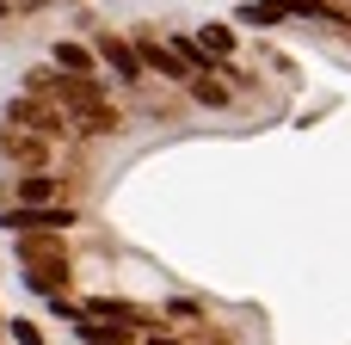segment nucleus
Listing matches in <instances>:
<instances>
[{
	"mask_svg": "<svg viewBox=\"0 0 351 345\" xmlns=\"http://www.w3.org/2000/svg\"><path fill=\"white\" fill-rule=\"evenodd\" d=\"M12 340L19 345H49L43 333H37V321H12Z\"/></svg>",
	"mask_w": 351,
	"mask_h": 345,
	"instance_id": "nucleus-6",
	"label": "nucleus"
},
{
	"mask_svg": "<svg viewBox=\"0 0 351 345\" xmlns=\"http://www.w3.org/2000/svg\"><path fill=\"white\" fill-rule=\"evenodd\" d=\"M191 99H204V105H228V99H234V93H228V86H216V80H204V74H197V80H191Z\"/></svg>",
	"mask_w": 351,
	"mask_h": 345,
	"instance_id": "nucleus-5",
	"label": "nucleus"
},
{
	"mask_svg": "<svg viewBox=\"0 0 351 345\" xmlns=\"http://www.w3.org/2000/svg\"><path fill=\"white\" fill-rule=\"evenodd\" d=\"M49 68H74V74L86 80V68H93V56H86L80 43H56V49H49Z\"/></svg>",
	"mask_w": 351,
	"mask_h": 345,
	"instance_id": "nucleus-3",
	"label": "nucleus"
},
{
	"mask_svg": "<svg viewBox=\"0 0 351 345\" xmlns=\"http://www.w3.org/2000/svg\"><path fill=\"white\" fill-rule=\"evenodd\" d=\"M234 49V31L228 25H204V56H228Z\"/></svg>",
	"mask_w": 351,
	"mask_h": 345,
	"instance_id": "nucleus-4",
	"label": "nucleus"
},
{
	"mask_svg": "<svg viewBox=\"0 0 351 345\" xmlns=\"http://www.w3.org/2000/svg\"><path fill=\"white\" fill-rule=\"evenodd\" d=\"M0 154L19 160V167H31V173H43V160H56V142L37 136V130H12V123H0Z\"/></svg>",
	"mask_w": 351,
	"mask_h": 345,
	"instance_id": "nucleus-1",
	"label": "nucleus"
},
{
	"mask_svg": "<svg viewBox=\"0 0 351 345\" xmlns=\"http://www.w3.org/2000/svg\"><path fill=\"white\" fill-rule=\"evenodd\" d=\"M93 49H99V62H111V68H117V80H123V86H142V49H136V43H123V37L99 31V43H93Z\"/></svg>",
	"mask_w": 351,
	"mask_h": 345,
	"instance_id": "nucleus-2",
	"label": "nucleus"
}]
</instances>
